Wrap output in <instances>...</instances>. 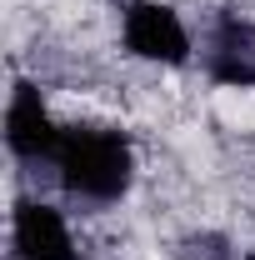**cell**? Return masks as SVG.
I'll return each instance as SVG.
<instances>
[{"label":"cell","instance_id":"5b68a950","mask_svg":"<svg viewBox=\"0 0 255 260\" xmlns=\"http://www.w3.org/2000/svg\"><path fill=\"white\" fill-rule=\"evenodd\" d=\"M10 255L15 260H80V240L55 200L25 195L10 210Z\"/></svg>","mask_w":255,"mask_h":260},{"label":"cell","instance_id":"7a4b0ae2","mask_svg":"<svg viewBox=\"0 0 255 260\" xmlns=\"http://www.w3.org/2000/svg\"><path fill=\"white\" fill-rule=\"evenodd\" d=\"M120 45L130 60L155 65V70H185L200 55L185 15L170 0H130L120 5Z\"/></svg>","mask_w":255,"mask_h":260},{"label":"cell","instance_id":"277c9868","mask_svg":"<svg viewBox=\"0 0 255 260\" xmlns=\"http://www.w3.org/2000/svg\"><path fill=\"white\" fill-rule=\"evenodd\" d=\"M200 65L225 90H255V20L245 10H220L205 25Z\"/></svg>","mask_w":255,"mask_h":260},{"label":"cell","instance_id":"6da1fadb","mask_svg":"<svg viewBox=\"0 0 255 260\" xmlns=\"http://www.w3.org/2000/svg\"><path fill=\"white\" fill-rule=\"evenodd\" d=\"M135 145L120 125H95V120H70L55 145V160H50V175L60 185L65 200L75 205H90V210H105V205H120L135 185Z\"/></svg>","mask_w":255,"mask_h":260},{"label":"cell","instance_id":"3957f363","mask_svg":"<svg viewBox=\"0 0 255 260\" xmlns=\"http://www.w3.org/2000/svg\"><path fill=\"white\" fill-rule=\"evenodd\" d=\"M65 135V120L50 110L45 90L35 80H15L10 100H5V145L20 165H50L55 145Z\"/></svg>","mask_w":255,"mask_h":260}]
</instances>
